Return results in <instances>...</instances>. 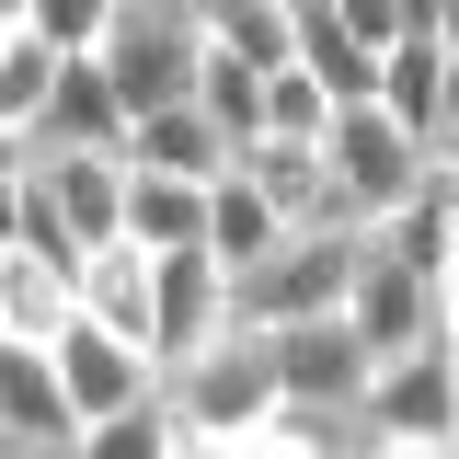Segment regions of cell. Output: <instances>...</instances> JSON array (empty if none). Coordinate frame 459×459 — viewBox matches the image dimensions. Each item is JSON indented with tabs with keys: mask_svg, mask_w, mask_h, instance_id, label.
<instances>
[{
	"mask_svg": "<svg viewBox=\"0 0 459 459\" xmlns=\"http://www.w3.org/2000/svg\"><path fill=\"white\" fill-rule=\"evenodd\" d=\"M344 322H356V344H368L379 368L425 356V344H448V333H437V287L402 276V264H379V253H368V276L344 287Z\"/></svg>",
	"mask_w": 459,
	"mask_h": 459,
	"instance_id": "9c48e42d",
	"label": "cell"
},
{
	"mask_svg": "<svg viewBox=\"0 0 459 459\" xmlns=\"http://www.w3.org/2000/svg\"><path fill=\"white\" fill-rule=\"evenodd\" d=\"M322 161H333V195L356 207V219H391L402 195L437 172V150H425V138H413L391 104H344V115H333V138H322Z\"/></svg>",
	"mask_w": 459,
	"mask_h": 459,
	"instance_id": "277c9868",
	"label": "cell"
},
{
	"mask_svg": "<svg viewBox=\"0 0 459 459\" xmlns=\"http://www.w3.org/2000/svg\"><path fill=\"white\" fill-rule=\"evenodd\" d=\"M126 172H172V184H230L241 150L219 138V115L207 104H172V115H138V138H126Z\"/></svg>",
	"mask_w": 459,
	"mask_h": 459,
	"instance_id": "9a60e30c",
	"label": "cell"
},
{
	"mask_svg": "<svg viewBox=\"0 0 459 459\" xmlns=\"http://www.w3.org/2000/svg\"><path fill=\"white\" fill-rule=\"evenodd\" d=\"M126 104H115V81L92 69V57H69V81H57V104H47V126H35V150H104V161H126Z\"/></svg>",
	"mask_w": 459,
	"mask_h": 459,
	"instance_id": "e0dca14e",
	"label": "cell"
},
{
	"mask_svg": "<svg viewBox=\"0 0 459 459\" xmlns=\"http://www.w3.org/2000/svg\"><path fill=\"white\" fill-rule=\"evenodd\" d=\"M241 184H253V195H264V207H276L287 230H322V219H356V207L333 195V161H322L310 138H253V150H241Z\"/></svg>",
	"mask_w": 459,
	"mask_h": 459,
	"instance_id": "4fadbf2b",
	"label": "cell"
},
{
	"mask_svg": "<svg viewBox=\"0 0 459 459\" xmlns=\"http://www.w3.org/2000/svg\"><path fill=\"white\" fill-rule=\"evenodd\" d=\"M219 333H241V299H230L219 253H150V356L172 368H195Z\"/></svg>",
	"mask_w": 459,
	"mask_h": 459,
	"instance_id": "5b68a950",
	"label": "cell"
},
{
	"mask_svg": "<svg viewBox=\"0 0 459 459\" xmlns=\"http://www.w3.org/2000/svg\"><path fill=\"white\" fill-rule=\"evenodd\" d=\"M69 310H81V264L12 241V253H0V344H57Z\"/></svg>",
	"mask_w": 459,
	"mask_h": 459,
	"instance_id": "5bb4252c",
	"label": "cell"
},
{
	"mask_svg": "<svg viewBox=\"0 0 459 459\" xmlns=\"http://www.w3.org/2000/svg\"><path fill=\"white\" fill-rule=\"evenodd\" d=\"M35 184L57 195V219H69L81 253L126 241V161H104V150H35Z\"/></svg>",
	"mask_w": 459,
	"mask_h": 459,
	"instance_id": "30bf717a",
	"label": "cell"
},
{
	"mask_svg": "<svg viewBox=\"0 0 459 459\" xmlns=\"http://www.w3.org/2000/svg\"><path fill=\"white\" fill-rule=\"evenodd\" d=\"M356 276H368V219H322V230H287L230 299H241V333H287V322H333Z\"/></svg>",
	"mask_w": 459,
	"mask_h": 459,
	"instance_id": "6da1fadb",
	"label": "cell"
},
{
	"mask_svg": "<svg viewBox=\"0 0 459 459\" xmlns=\"http://www.w3.org/2000/svg\"><path fill=\"white\" fill-rule=\"evenodd\" d=\"M161 402H172V425H184V437H219V448L264 437V425L287 413V391H276V344H264V333H219L195 368H172V379H161Z\"/></svg>",
	"mask_w": 459,
	"mask_h": 459,
	"instance_id": "7a4b0ae2",
	"label": "cell"
},
{
	"mask_svg": "<svg viewBox=\"0 0 459 459\" xmlns=\"http://www.w3.org/2000/svg\"><path fill=\"white\" fill-rule=\"evenodd\" d=\"M276 344V391H287V413H344L356 425V402H368V379H379V356L356 344V322H287V333H264Z\"/></svg>",
	"mask_w": 459,
	"mask_h": 459,
	"instance_id": "8992f818",
	"label": "cell"
},
{
	"mask_svg": "<svg viewBox=\"0 0 459 459\" xmlns=\"http://www.w3.org/2000/svg\"><path fill=\"white\" fill-rule=\"evenodd\" d=\"M276 241H287V219L264 207V195H253V184H241V172H230L219 195H207V253H219V276L241 287L253 264H264V253H276Z\"/></svg>",
	"mask_w": 459,
	"mask_h": 459,
	"instance_id": "44dd1931",
	"label": "cell"
},
{
	"mask_svg": "<svg viewBox=\"0 0 459 459\" xmlns=\"http://www.w3.org/2000/svg\"><path fill=\"white\" fill-rule=\"evenodd\" d=\"M448 241H459V172H425L391 219H368V253L402 264V276H425V287L448 276Z\"/></svg>",
	"mask_w": 459,
	"mask_h": 459,
	"instance_id": "7c38bea8",
	"label": "cell"
},
{
	"mask_svg": "<svg viewBox=\"0 0 459 459\" xmlns=\"http://www.w3.org/2000/svg\"><path fill=\"white\" fill-rule=\"evenodd\" d=\"M0 437H23V448H81V413H69V379H57L47 344H0Z\"/></svg>",
	"mask_w": 459,
	"mask_h": 459,
	"instance_id": "8fae6325",
	"label": "cell"
},
{
	"mask_svg": "<svg viewBox=\"0 0 459 459\" xmlns=\"http://www.w3.org/2000/svg\"><path fill=\"white\" fill-rule=\"evenodd\" d=\"M47 356H57V379H69V413H81V437H92V425H115V413H138V402H161V368H150L126 333L81 322V310H69V333H57Z\"/></svg>",
	"mask_w": 459,
	"mask_h": 459,
	"instance_id": "52a82bcc",
	"label": "cell"
},
{
	"mask_svg": "<svg viewBox=\"0 0 459 459\" xmlns=\"http://www.w3.org/2000/svg\"><path fill=\"white\" fill-rule=\"evenodd\" d=\"M184 459H230V448H219V437H184Z\"/></svg>",
	"mask_w": 459,
	"mask_h": 459,
	"instance_id": "f546056e",
	"label": "cell"
},
{
	"mask_svg": "<svg viewBox=\"0 0 459 459\" xmlns=\"http://www.w3.org/2000/svg\"><path fill=\"white\" fill-rule=\"evenodd\" d=\"M356 459H368V448H356Z\"/></svg>",
	"mask_w": 459,
	"mask_h": 459,
	"instance_id": "d6a6232c",
	"label": "cell"
},
{
	"mask_svg": "<svg viewBox=\"0 0 459 459\" xmlns=\"http://www.w3.org/2000/svg\"><path fill=\"white\" fill-rule=\"evenodd\" d=\"M195 12V35L219 57H241L253 81H276V69H299V23H287V0H184Z\"/></svg>",
	"mask_w": 459,
	"mask_h": 459,
	"instance_id": "ac0fdd59",
	"label": "cell"
},
{
	"mask_svg": "<svg viewBox=\"0 0 459 459\" xmlns=\"http://www.w3.org/2000/svg\"><path fill=\"white\" fill-rule=\"evenodd\" d=\"M437 333L459 344V241H448V276H437Z\"/></svg>",
	"mask_w": 459,
	"mask_h": 459,
	"instance_id": "83f0119b",
	"label": "cell"
},
{
	"mask_svg": "<svg viewBox=\"0 0 459 459\" xmlns=\"http://www.w3.org/2000/svg\"><path fill=\"white\" fill-rule=\"evenodd\" d=\"M57 81H69V57L23 23V35L0 47V126H12V138H35V126H47V104H57Z\"/></svg>",
	"mask_w": 459,
	"mask_h": 459,
	"instance_id": "7402d4cb",
	"label": "cell"
},
{
	"mask_svg": "<svg viewBox=\"0 0 459 459\" xmlns=\"http://www.w3.org/2000/svg\"><path fill=\"white\" fill-rule=\"evenodd\" d=\"M0 459H57V448H23V437H0Z\"/></svg>",
	"mask_w": 459,
	"mask_h": 459,
	"instance_id": "4dcf8cb0",
	"label": "cell"
},
{
	"mask_svg": "<svg viewBox=\"0 0 459 459\" xmlns=\"http://www.w3.org/2000/svg\"><path fill=\"white\" fill-rule=\"evenodd\" d=\"M81 322H104V333H126L150 356V253H138V241H104V253L81 264ZM150 368H161V356H150Z\"/></svg>",
	"mask_w": 459,
	"mask_h": 459,
	"instance_id": "ffe728a7",
	"label": "cell"
},
{
	"mask_svg": "<svg viewBox=\"0 0 459 459\" xmlns=\"http://www.w3.org/2000/svg\"><path fill=\"white\" fill-rule=\"evenodd\" d=\"M356 437H459V356L425 344V356L379 368L368 402H356Z\"/></svg>",
	"mask_w": 459,
	"mask_h": 459,
	"instance_id": "ba28073f",
	"label": "cell"
},
{
	"mask_svg": "<svg viewBox=\"0 0 459 459\" xmlns=\"http://www.w3.org/2000/svg\"><path fill=\"white\" fill-rule=\"evenodd\" d=\"M23 23H35L57 57H104V35L126 23V0H23Z\"/></svg>",
	"mask_w": 459,
	"mask_h": 459,
	"instance_id": "d4e9b609",
	"label": "cell"
},
{
	"mask_svg": "<svg viewBox=\"0 0 459 459\" xmlns=\"http://www.w3.org/2000/svg\"><path fill=\"white\" fill-rule=\"evenodd\" d=\"M69 459H184V425H172V402H138V413H115V425H92Z\"/></svg>",
	"mask_w": 459,
	"mask_h": 459,
	"instance_id": "cb8c5ba5",
	"label": "cell"
},
{
	"mask_svg": "<svg viewBox=\"0 0 459 459\" xmlns=\"http://www.w3.org/2000/svg\"><path fill=\"white\" fill-rule=\"evenodd\" d=\"M448 81H459V47H448V35H402V47L379 57V104H391L425 150L448 138Z\"/></svg>",
	"mask_w": 459,
	"mask_h": 459,
	"instance_id": "2e32d148",
	"label": "cell"
},
{
	"mask_svg": "<svg viewBox=\"0 0 459 459\" xmlns=\"http://www.w3.org/2000/svg\"><path fill=\"white\" fill-rule=\"evenodd\" d=\"M92 69L115 81V104H126V126H138V115L195 104V81H207V35H195V12H184V0H126V23L104 35Z\"/></svg>",
	"mask_w": 459,
	"mask_h": 459,
	"instance_id": "3957f363",
	"label": "cell"
},
{
	"mask_svg": "<svg viewBox=\"0 0 459 459\" xmlns=\"http://www.w3.org/2000/svg\"><path fill=\"white\" fill-rule=\"evenodd\" d=\"M23 172H35V138H12V126H0V184H23Z\"/></svg>",
	"mask_w": 459,
	"mask_h": 459,
	"instance_id": "f1b7e54d",
	"label": "cell"
},
{
	"mask_svg": "<svg viewBox=\"0 0 459 459\" xmlns=\"http://www.w3.org/2000/svg\"><path fill=\"white\" fill-rule=\"evenodd\" d=\"M448 356H459V344H448Z\"/></svg>",
	"mask_w": 459,
	"mask_h": 459,
	"instance_id": "1f68e13d",
	"label": "cell"
},
{
	"mask_svg": "<svg viewBox=\"0 0 459 459\" xmlns=\"http://www.w3.org/2000/svg\"><path fill=\"white\" fill-rule=\"evenodd\" d=\"M333 115H344V104L310 81V69H276V81H264V138H310V150H322Z\"/></svg>",
	"mask_w": 459,
	"mask_h": 459,
	"instance_id": "484cf974",
	"label": "cell"
},
{
	"mask_svg": "<svg viewBox=\"0 0 459 459\" xmlns=\"http://www.w3.org/2000/svg\"><path fill=\"white\" fill-rule=\"evenodd\" d=\"M333 23H344V35H356L368 57H391L402 35H413V23H402V0H333Z\"/></svg>",
	"mask_w": 459,
	"mask_h": 459,
	"instance_id": "4316f807",
	"label": "cell"
},
{
	"mask_svg": "<svg viewBox=\"0 0 459 459\" xmlns=\"http://www.w3.org/2000/svg\"><path fill=\"white\" fill-rule=\"evenodd\" d=\"M207 195H219V184L126 172V241H138V253H207Z\"/></svg>",
	"mask_w": 459,
	"mask_h": 459,
	"instance_id": "d6986e66",
	"label": "cell"
},
{
	"mask_svg": "<svg viewBox=\"0 0 459 459\" xmlns=\"http://www.w3.org/2000/svg\"><path fill=\"white\" fill-rule=\"evenodd\" d=\"M195 104L219 115V138H230V150H253V138H264V81H253L241 57H219V47H207V81H195Z\"/></svg>",
	"mask_w": 459,
	"mask_h": 459,
	"instance_id": "603a6c76",
	"label": "cell"
}]
</instances>
